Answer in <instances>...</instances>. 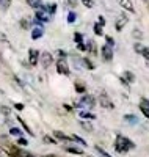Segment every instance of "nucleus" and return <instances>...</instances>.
<instances>
[{"mask_svg":"<svg viewBox=\"0 0 149 157\" xmlns=\"http://www.w3.org/2000/svg\"><path fill=\"white\" fill-rule=\"evenodd\" d=\"M96 151H97V152H99V154H101V155H102V157H112V155H110V154H108V152H107V151H105V149H102V148H101V146H96Z\"/></svg>","mask_w":149,"mask_h":157,"instance_id":"5701e85b","label":"nucleus"},{"mask_svg":"<svg viewBox=\"0 0 149 157\" xmlns=\"http://www.w3.org/2000/svg\"><path fill=\"white\" fill-rule=\"evenodd\" d=\"M127 22H129V19H127L126 14H119V17L116 19V30L121 32V30H123L126 25H127Z\"/></svg>","mask_w":149,"mask_h":157,"instance_id":"6e6552de","label":"nucleus"},{"mask_svg":"<svg viewBox=\"0 0 149 157\" xmlns=\"http://www.w3.org/2000/svg\"><path fill=\"white\" fill-rule=\"evenodd\" d=\"M38 61H39V52L36 49H30L29 50V63L32 66H36Z\"/></svg>","mask_w":149,"mask_h":157,"instance_id":"423d86ee","label":"nucleus"},{"mask_svg":"<svg viewBox=\"0 0 149 157\" xmlns=\"http://www.w3.org/2000/svg\"><path fill=\"white\" fill-rule=\"evenodd\" d=\"M77 3H78V0H67V6L69 8H75Z\"/></svg>","mask_w":149,"mask_h":157,"instance_id":"7c9ffc66","label":"nucleus"},{"mask_svg":"<svg viewBox=\"0 0 149 157\" xmlns=\"http://www.w3.org/2000/svg\"><path fill=\"white\" fill-rule=\"evenodd\" d=\"M67 152H71V154H77V155H82L83 154V151L82 149H78V148H71V146H67V148H64Z\"/></svg>","mask_w":149,"mask_h":157,"instance_id":"dca6fc26","label":"nucleus"},{"mask_svg":"<svg viewBox=\"0 0 149 157\" xmlns=\"http://www.w3.org/2000/svg\"><path fill=\"white\" fill-rule=\"evenodd\" d=\"M0 112H2L5 116H10V113H11L10 107H6V105H2V107H0Z\"/></svg>","mask_w":149,"mask_h":157,"instance_id":"a878e982","label":"nucleus"},{"mask_svg":"<svg viewBox=\"0 0 149 157\" xmlns=\"http://www.w3.org/2000/svg\"><path fill=\"white\" fill-rule=\"evenodd\" d=\"M0 3H2V6H3V8H8V6H10V3H11V0H0Z\"/></svg>","mask_w":149,"mask_h":157,"instance_id":"4c0bfd02","label":"nucleus"},{"mask_svg":"<svg viewBox=\"0 0 149 157\" xmlns=\"http://www.w3.org/2000/svg\"><path fill=\"white\" fill-rule=\"evenodd\" d=\"M90 157H91V155H90Z\"/></svg>","mask_w":149,"mask_h":157,"instance_id":"8fccbe9b","label":"nucleus"},{"mask_svg":"<svg viewBox=\"0 0 149 157\" xmlns=\"http://www.w3.org/2000/svg\"><path fill=\"white\" fill-rule=\"evenodd\" d=\"M75 13L72 11V13H69V16H67V22H69V24H72V22H75Z\"/></svg>","mask_w":149,"mask_h":157,"instance_id":"c756f323","label":"nucleus"},{"mask_svg":"<svg viewBox=\"0 0 149 157\" xmlns=\"http://www.w3.org/2000/svg\"><path fill=\"white\" fill-rule=\"evenodd\" d=\"M71 138H72V141H77V143H80V145H83V146H86V141H85L83 138H80V137H77V135H72Z\"/></svg>","mask_w":149,"mask_h":157,"instance_id":"4be33fe9","label":"nucleus"},{"mask_svg":"<svg viewBox=\"0 0 149 157\" xmlns=\"http://www.w3.org/2000/svg\"><path fill=\"white\" fill-rule=\"evenodd\" d=\"M140 110L143 112V115L147 118V120H149V109H146V107H143V105H140Z\"/></svg>","mask_w":149,"mask_h":157,"instance_id":"473e14b6","label":"nucleus"},{"mask_svg":"<svg viewBox=\"0 0 149 157\" xmlns=\"http://www.w3.org/2000/svg\"><path fill=\"white\" fill-rule=\"evenodd\" d=\"M43 157H58V155H55V154H47V155H43Z\"/></svg>","mask_w":149,"mask_h":157,"instance_id":"49530a36","label":"nucleus"},{"mask_svg":"<svg viewBox=\"0 0 149 157\" xmlns=\"http://www.w3.org/2000/svg\"><path fill=\"white\" fill-rule=\"evenodd\" d=\"M82 61H83V63H85V66H86V68H88V69H94V64H93V63H91V61H90V60H88V58H83V60H82Z\"/></svg>","mask_w":149,"mask_h":157,"instance_id":"c85d7f7f","label":"nucleus"},{"mask_svg":"<svg viewBox=\"0 0 149 157\" xmlns=\"http://www.w3.org/2000/svg\"><path fill=\"white\" fill-rule=\"evenodd\" d=\"M39 58H41V63H43V68H49L50 66V64L53 63V57H52V54H50V52H43V54H41V57H39Z\"/></svg>","mask_w":149,"mask_h":157,"instance_id":"20e7f679","label":"nucleus"},{"mask_svg":"<svg viewBox=\"0 0 149 157\" xmlns=\"http://www.w3.org/2000/svg\"><path fill=\"white\" fill-rule=\"evenodd\" d=\"M133 148H135V145H133L129 138H126V137H123V135H118V137H116L115 149H116L119 154H126L129 149H133Z\"/></svg>","mask_w":149,"mask_h":157,"instance_id":"f257e3e1","label":"nucleus"},{"mask_svg":"<svg viewBox=\"0 0 149 157\" xmlns=\"http://www.w3.org/2000/svg\"><path fill=\"white\" fill-rule=\"evenodd\" d=\"M57 71L60 72V74H64V75H69V68H67V64H66V61L61 58L60 61H58V64H57Z\"/></svg>","mask_w":149,"mask_h":157,"instance_id":"1a4fd4ad","label":"nucleus"},{"mask_svg":"<svg viewBox=\"0 0 149 157\" xmlns=\"http://www.w3.org/2000/svg\"><path fill=\"white\" fill-rule=\"evenodd\" d=\"M53 135H55L58 140H63V141H72V138H71V137H67L66 134L60 132V130H55V132H53Z\"/></svg>","mask_w":149,"mask_h":157,"instance_id":"ddd939ff","label":"nucleus"},{"mask_svg":"<svg viewBox=\"0 0 149 157\" xmlns=\"http://www.w3.org/2000/svg\"><path fill=\"white\" fill-rule=\"evenodd\" d=\"M80 124H82V127L86 130V132H93V124H91V123H88V121H82Z\"/></svg>","mask_w":149,"mask_h":157,"instance_id":"6ab92c4d","label":"nucleus"},{"mask_svg":"<svg viewBox=\"0 0 149 157\" xmlns=\"http://www.w3.org/2000/svg\"><path fill=\"white\" fill-rule=\"evenodd\" d=\"M10 132H11V135H21V130H19V129H16V127H11Z\"/></svg>","mask_w":149,"mask_h":157,"instance_id":"f704fd0d","label":"nucleus"},{"mask_svg":"<svg viewBox=\"0 0 149 157\" xmlns=\"http://www.w3.org/2000/svg\"><path fill=\"white\" fill-rule=\"evenodd\" d=\"M80 116H82V118H86V120H94V118H96V115H94V113H90V112H80Z\"/></svg>","mask_w":149,"mask_h":157,"instance_id":"a211bd4d","label":"nucleus"},{"mask_svg":"<svg viewBox=\"0 0 149 157\" xmlns=\"http://www.w3.org/2000/svg\"><path fill=\"white\" fill-rule=\"evenodd\" d=\"M88 49L91 50V54H97V52H96V44H94V41H88Z\"/></svg>","mask_w":149,"mask_h":157,"instance_id":"393cba45","label":"nucleus"},{"mask_svg":"<svg viewBox=\"0 0 149 157\" xmlns=\"http://www.w3.org/2000/svg\"><path fill=\"white\" fill-rule=\"evenodd\" d=\"M78 49H80V50H85V46H83L82 43H78Z\"/></svg>","mask_w":149,"mask_h":157,"instance_id":"a18cd8bd","label":"nucleus"},{"mask_svg":"<svg viewBox=\"0 0 149 157\" xmlns=\"http://www.w3.org/2000/svg\"><path fill=\"white\" fill-rule=\"evenodd\" d=\"M123 82L124 83H133L135 82V74L133 72H130V71H126L124 74H123Z\"/></svg>","mask_w":149,"mask_h":157,"instance_id":"f8f14e48","label":"nucleus"},{"mask_svg":"<svg viewBox=\"0 0 149 157\" xmlns=\"http://www.w3.org/2000/svg\"><path fill=\"white\" fill-rule=\"evenodd\" d=\"M74 88H75L77 93H85V91H86V86H85V83H82V82H75Z\"/></svg>","mask_w":149,"mask_h":157,"instance_id":"2eb2a0df","label":"nucleus"},{"mask_svg":"<svg viewBox=\"0 0 149 157\" xmlns=\"http://www.w3.org/2000/svg\"><path fill=\"white\" fill-rule=\"evenodd\" d=\"M94 104H96V99H94V96H83L82 98V101L80 102H75V107H78V109H82V107H86V109H93L94 107Z\"/></svg>","mask_w":149,"mask_h":157,"instance_id":"f03ea898","label":"nucleus"},{"mask_svg":"<svg viewBox=\"0 0 149 157\" xmlns=\"http://www.w3.org/2000/svg\"><path fill=\"white\" fill-rule=\"evenodd\" d=\"M146 61H147V64H149V60H146Z\"/></svg>","mask_w":149,"mask_h":157,"instance_id":"09e8293b","label":"nucleus"},{"mask_svg":"<svg viewBox=\"0 0 149 157\" xmlns=\"http://www.w3.org/2000/svg\"><path fill=\"white\" fill-rule=\"evenodd\" d=\"M124 120H126V121H129V123H132V124L137 123V118H135L133 115H126V116H124Z\"/></svg>","mask_w":149,"mask_h":157,"instance_id":"b1692460","label":"nucleus"},{"mask_svg":"<svg viewBox=\"0 0 149 157\" xmlns=\"http://www.w3.org/2000/svg\"><path fill=\"white\" fill-rule=\"evenodd\" d=\"M119 5L123 6L124 10H127L129 13H133L135 8H133V3L130 2V0H119Z\"/></svg>","mask_w":149,"mask_h":157,"instance_id":"9d476101","label":"nucleus"},{"mask_svg":"<svg viewBox=\"0 0 149 157\" xmlns=\"http://www.w3.org/2000/svg\"><path fill=\"white\" fill-rule=\"evenodd\" d=\"M102 58L105 60V61H112V58H113V47L112 46H102Z\"/></svg>","mask_w":149,"mask_h":157,"instance_id":"39448f33","label":"nucleus"},{"mask_svg":"<svg viewBox=\"0 0 149 157\" xmlns=\"http://www.w3.org/2000/svg\"><path fill=\"white\" fill-rule=\"evenodd\" d=\"M43 36V29H35L33 32H32V38L33 39H39Z\"/></svg>","mask_w":149,"mask_h":157,"instance_id":"f3484780","label":"nucleus"},{"mask_svg":"<svg viewBox=\"0 0 149 157\" xmlns=\"http://www.w3.org/2000/svg\"><path fill=\"white\" fill-rule=\"evenodd\" d=\"M17 120H19V123L22 124V127H24V129L27 130V132H29L30 135H33V132H32V130H30V127H29V126H27V123H25V121L22 120V118H17Z\"/></svg>","mask_w":149,"mask_h":157,"instance_id":"412c9836","label":"nucleus"},{"mask_svg":"<svg viewBox=\"0 0 149 157\" xmlns=\"http://www.w3.org/2000/svg\"><path fill=\"white\" fill-rule=\"evenodd\" d=\"M14 107H16L17 110H22V109H24V105H22V104H16V105H14Z\"/></svg>","mask_w":149,"mask_h":157,"instance_id":"c03bdc74","label":"nucleus"},{"mask_svg":"<svg viewBox=\"0 0 149 157\" xmlns=\"http://www.w3.org/2000/svg\"><path fill=\"white\" fill-rule=\"evenodd\" d=\"M36 19H38V22L43 24V22H47V21H49V16H47V13H46L44 10H43V11L38 10V11H36Z\"/></svg>","mask_w":149,"mask_h":157,"instance_id":"9b49d317","label":"nucleus"},{"mask_svg":"<svg viewBox=\"0 0 149 157\" xmlns=\"http://www.w3.org/2000/svg\"><path fill=\"white\" fill-rule=\"evenodd\" d=\"M21 25H22V29H29V21L22 19V21H21Z\"/></svg>","mask_w":149,"mask_h":157,"instance_id":"a19ab883","label":"nucleus"},{"mask_svg":"<svg viewBox=\"0 0 149 157\" xmlns=\"http://www.w3.org/2000/svg\"><path fill=\"white\" fill-rule=\"evenodd\" d=\"M140 105H143V107L149 109V101H147L146 98H143V99H141V104H140Z\"/></svg>","mask_w":149,"mask_h":157,"instance_id":"c9c22d12","label":"nucleus"},{"mask_svg":"<svg viewBox=\"0 0 149 157\" xmlns=\"http://www.w3.org/2000/svg\"><path fill=\"white\" fill-rule=\"evenodd\" d=\"M94 33H96L97 36H102V25H101L99 22L94 25Z\"/></svg>","mask_w":149,"mask_h":157,"instance_id":"aec40b11","label":"nucleus"},{"mask_svg":"<svg viewBox=\"0 0 149 157\" xmlns=\"http://www.w3.org/2000/svg\"><path fill=\"white\" fill-rule=\"evenodd\" d=\"M82 3H83L86 8H93V5H94V3H93V0H82Z\"/></svg>","mask_w":149,"mask_h":157,"instance_id":"2f4dec72","label":"nucleus"},{"mask_svg":"<svg viewBox=\"0 0 149 157\" xmlns=\"http://www.w3.org/2000/svg\"><path fill=\"white\" fill-rule=\"evenodd\" d=\"M99 24H101V25H102V27H104V25H105V19H104V17H102V16H101V17H99Z\"/></svg>","mask_w":149,"mask_h":157,"instance_id":"37998d69","label":"nucleus"},{"mask_svg":"<svg viewBox=\"0 0 149 157\" xmlns=\"http://www.w3.org/2000/svg\"><path fill=\"white\" fill-rule=\"evenodd\" d=\"M44 141L46 143H49V145H57V140H53L52 137H49V135H46L44 137Z\"/></svg>","mask_w":149,"mask_h":157,"instance_id":"cd10ccee","label":"nucleus"},{"mask_svg":"<svg viewBox=\"0 0 149 157\" xmlns=\"http://www.w3.org/2000/svg\"><path fill=\"white\" fill-rule=\"evenodd\" d=\"M133 36H135V38H141V36H143V33H141L140 30L135 29V30H133Z\"/></svg>","mask_w":149,"mask_h":157,"instance_id":"ea45409f","label":"nucleus"},{"mask_svg":"<svg viewBox=\"0 0 149 157\" xmlns=\"http://www.w3.org/2000/svg\"><path fill=\"white\" fill-rule=\"evenodd\" d=\"M0 157H3V152L2 151H0Z\"/></svg>","mask_w":149,"mask_h":157,"instance_id":"de8ad7c7","label":"nucleus"},{"mask_svg":"<svg viewBox=\"0 0 149 157\" xmlns=\"http://www.w3.org/2000/svg\"><path fill=\"white\" fill-rule=\"evenodd\" d=\"M58 55H60L61 58H66V52H64V50H58Z\"/></svg>","mask_w":149,"mask_h":157,"instance_id":"79ce46f5","label":"nucleus"},{"mask_svg":"<svg viewBox=\"0 0 149 157\" xmlns=\"http://www.w3.org/2000/svg\"><path fill=\"white\" fill-rule=\"evenodd\" d=\"M27 3H29L32 8H35V10H39L43 6V0H27Z\"/></svg>","mask_w":149,"mask_h":157,"instance_id":"4468645a","label":"nucleus"},{"mask_svg":"<svg viewBox=\"0 0 149 157\" xmlns=\"http://www.w3.org/2000/svg\"><path fill=\"white\" fill-rule=\"evenodd\" d=\"M17 143H19V145H22V146H25V145H29V141H27L25 138H22V137H19Z\"/></svg>","mask_w":149,"mask_h":157,"instance_id":"58836bf2","label":"nucleus"},{"mask_svg":"<svg viewBox=\"0 0 149 157\" xmlns=\"http://www.w3.org/2000/svg\"><path fill=\"white\" fill-rule=\"evenodd\" d=\"M99 99H101V105L104 107V109H115V104L112 102V99L107 96V93L105 91H101V96H99Z\"/></svg>","mask_w":149,"mask_h":157,"instance_id":"7ed1b4c3","label":"nucleus"},{"mask_svg":"<svg viewBox=\"0 0 149 157\" xmlns=\"http://www.w3.org/2000/svg\"><path fill=\"white\" fill-rule=\"evenodd\" d=\"M105 39H107V44L113 47V44H115V41H113V38H112V36H105Z\"/></svg>","mask_w":149,"mask_h":157,"instance_id":"e433bc0d","label":"nucleus"},{"mask_svg":"<svg viewBox=\"0 0 149 157\" xmlns=\"http://www.w3.org/2000/svg\"><path fill=\"white\" fill-rule=\"evenodd\" d=\"M133 49H135V52H137V54H140V55H143L146 60H149V49H147V47H144V46L140 44V43H135Z\"/></svg>","mask_w":149,"mask_h":157,"instance_id":"0eeeda50","label":"nucleus"},{"mask_svg":"<svg viewBox=\"0 0 149 157\" xmlns=\"http://www.w3.org/2000/svg\"><path fill=\"white\" fill-rule=\"evenodd\" d=\"M74 41H75L77 44L82 43V41H83V35H82V33H75V35H74Z\"/></svg>","mask_w":149,"mask_h":157,"instance_id":"bb28decb","label":"nucleus"},{"mask_svg":"<svg viewBox=\"0 0 149 157\" xmlns=\"http://www.w3.org/2000/svg\"><path fill=\"white\" fill-rule=\"evenodd\" d=\"M47 10H49V14H55V11H57V5H50Z\"/></svg>","mask_w":149,"mask_h":157,"instance_id":"72a5a7b5","label":"nucleus"}]
</instances>
